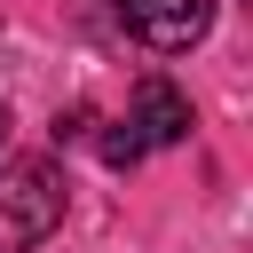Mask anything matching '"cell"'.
<instances>
[{
  "label": "cell",
  "instance_id": "obj_2",
  "mask_svg": "<svg viewBox=\"0 0 253 253\" xmlns=\"http://www.w3.org/2000/svg\"><path fill=\"white\" fill-rule=\"evenodd\" d=\"M119 16H126V32L142 40V47H158V55H182V47H198L206 40V24H213V0H111Z\"/></svg>",
  "mask_w": 253,
  "mask_h": 253
},
{
  "label": "cell",
  "instance_id": "obj_3",
  "mask_svg": "<svg viewBox=\"0 0 253 253\" xmlns=\"http://www.w3.org/2000/svg\"><path fill=\"white\" fill-rule=\"evenodd\" d=\"M134 134H142V150L150 142H182L190 134V95L174 79H142L134 87Z\"/></svg>",
  "mask_w": 253,
  "mask_h": 253
},
{
  "label": "cell",
  "instance_id": "obj_5",
  "mask_svg": "<svg viewBox=\"0 0 253 253\" xmlns=\"http://www.w3.org/2000/svg\"><path fill=\"white\" fill-rule=\"evenodd\" d=\"M95 134V111L79 103V111H55V142H87Z\"/></svg>",
  "mask_w": 253,
  "mask_h": 253
},
{
  "label": "cell",
  "instance_id": "obj_1",
  "mask_svg": "<svg viewBox=\"0 0 253 253\" xmlns=\"http://www.w3.org/2000/svg\"><path fill=\"white\" fill-rule=\"evenodd\" d=\"M71 182L55 158H8L0 166V253H32L63 229Z\"/></svg>",
  "mask_w": 253,
  "mask_h": 253
},
{
  "label": "cell",
  "instance_id": "obj_4",
  "mask_svg": "<svg viewBox=\"0 0 253 253\" xmlns=\"http://www.w3.org/2000/svg\"><path fill=\"white\" fill-rule=\"evenodd\" d=\"M95 150H103V166H134V158H142V134H134V119L103 126V134H95Z\"/></svg>",
  "mask_w": 253,
  "mask_h": 253
},
{
  "label": "cell",
  "instance_id": "obj_6",
  "mask_svg": "<svg viewBox=\"0 0 253 253\" xmlns=\"http://www.w3.org/2000/svg\"><path fill=\"white\" fill-rule=\"evenodd\" d=\"M0 142H8V103H0Z\"/></svg>",
  "mask_w": 253,
  "mask_h": 253
}]
</instances>
